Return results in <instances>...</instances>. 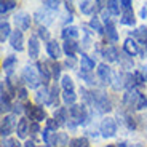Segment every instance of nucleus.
Instances as JSON below:
<instances>
[{
	"label": "nucleus",
	"mask_w": 147,
	"mask_h": 147,
	"mask_svg": "<svg viewBox=\"0 0 147 147\" xmlns=\"http://www.w3.org/2000/svg\"><path fill=\"white\" fill-rule=\"evenodd\" d=\"M22 80L29 85L30 88H37L40 85V75H38V70L34 69L30 66H26L22 70Z\"/></svg>",
	"instance_id": "f257e3e1"
},
{
	"label": "nucleus",
	"mask_w": 147,
	"mask_h": 147,
	"mask_svg": "<svg viewBox=\"0 0 147 147\" xmlns=\"http://www.w3.org/2000/svg\"><path fill=\"white\" fill-rule=\"evenodd\" d=\"M69 115L74 120V126L80 125V123H83V121L86 120V110H85L83 106H75V104L70 106L69 107Z\"/></svg>",
	"instance_id": "f03ea898"
},
{
	"label": "nucleus",
	"mask_w": 147,
	"mask_h": 147,
	"mask_svg": "<svg viewBox=\"0 0 147 147\" xmlns=\"http://www.w3.org/2000/svg\"><path fill=\"white\" fill-rule=\"evenodd\" d=\"M115 133H117V123H115V120L110 117L104 118L101 121V134L104 138H112V136H115Z\"/></svg>",
	"instance_id": "7ed1b4c3"
},
{
	"label": "nucleus",
	"mask_w": 147,
	"mask_h": 147,
	"mask_svg": "<svg viewBox=\"0 0 147 147\" xmlns=\"http://www.w3.org/2000/svg\"><path fill=\"white\" fill-rule=\"evenodd\" d=\"M26 114H27V117H29L30 120L37 121V123L47 118V114H45L43 107L32 106V104H27V106H26Z\"/></svg>",
	"instance_id": "20e7f679"
},
{
	"label": "nucleus",
	"mask_w": 147,
	"mask_h": 147,
	"mask_svg": "<svg viewBox=\"0 0 147 147\" xmlns=\"http://www.w3.org/2000/svg\"><path fill=\"white\" fill-rule=\"evenodd\" d=\"M93 102L96 104V107L101 110V112H107L110 110V101L107 99V96L104 93H93Z\"/></svg>",
	"instance_id": "39448f33"
},
{
	"label": "nucleus",
	"mask_w": 147,
	"mask_h": 147,
	"mask_svg": "<svg viewBox=\"0 0 147 147\" xmlns=\"http://www.w3.org/2000/svg\"><path fill=\"white\" fill-rule=\"evenodd\" d=\"M15 24L16 27H18L19 30H27L30 27V15H27V13H18V15L15 16Z\"/></svg>",
	"instance_id": "423d86ee"
},
{
	"label": "nucleus",
	"mask_w": 147,
	"mask_h": 147,
	"mask_svg": "<svg viewBox=\"0 0 147 147\" xmlns=\"http://www.w3.org/2000/svg\"><path fill=\"white\" fill-rule=\"evenodd\" d=\"M16 120L13 115H5L3 120H2V128H0V133H2V136H8L11 131H13V126H15Z\"/></svg>",
	"instance_id": "0eeeda50"
},
{
	"label": "nucleus",
	"mask_w": 147,
	"mask_h": 147,
	"mask_svg": "<svg viewBox=\"0 0 147 147\" xmlns=\"http://www.w3.org/2000/svg\"><path fill=\"white\" fill-rule=\"evenodd\" d=\"M10 43L15 50L22 51V48H24V45H22L24 43V37H22V32L19 29L13 30V34H11V37H10Z\"/></svg>",
	"instance_id": "6e6552de"
},
{
	"label": "nucleus",
	"mask_w": 147,
	"mask_h": 147,
	"mask_svg": "<svg viewBox=\"0 0 147 147\" xmlns=\"http://www.w3.org/2000/svg\"><path fill=\"white\" fill-rule=\"evenodd\" d=\"M139 98H141V93H138L136 90H128L126 94L123 96V104L128 107H134L136 109V104L139 101Z\"/></svg>",
	"instance_id": "1a4fd4ad"
},
{
	"label": "nucleus",
	"mask_w": 147,
	"mask_h": 147,
	"mask_svg": "<svg viewBox=\"0 0 147 147\" xmlns=\"http://www.w3.org/2000/svg\"><path fill=\"white\" fill-rule=\"evenodd\" d=\"M98 77H99L104 83H110L112 78H114V75H112V70H110V67L107 66V64H99V66H98Z\"/></svg>",
	"instance_id": "9d476101"
},
{
	"label": "nucleus",
	"mask_w": 147,
	"mask_h": 147,
	"mask_svg": "<svg viewBox=\"0 0 147 147\" xmlns=\"http://www.w3.org/2000/svg\"><path fill=\"white\" fill-rule=\"evenodd\" d=\"M123 50H125V53L126 55H129V56H136V55H139V47H138V43H136V40H133V38H126L125 40V43H123Z\"/></svg>",
	"instance_id": "9b49d317"
},
{
	"label": "nucleus",
	"mask_w": 147,
	"mask_h": 147,
	"mask_svg": "<svg viewBox=\"0 0 147 147\" xmlns=\"http://www.w3.org/2000/svg\"><path fill=\"white\" fill-rule=\"evenodd\" d=\"M10 96L11 94H8L7 91L3 90V83H2V86H0V106H2V112H7V110H10L11 107V102H10Z\"/></svg>",
	"instance_id": "f8f14e48"
},
{
	"label": "nucleus",
	"mask_w": 147,
	"mask_h": 147,
	"mask_svg": "<svg viewBox=\"0 0 147 147\" xmlns=\"http://www.w3.org/2000/svg\"><path fill=\"white\" fill-rule=\"evenodd\" d=\"M38 53H40V43H38V38L34 35L29 38V56L32 59H37Z\"/></svg>",
	"instance_id": "ddd939ff"
},
{
	"label": "nucleus",
	"mask_w": 147,
	"mask_h": 147,
	"mask_svg": "<svg viewBox=\"0 0 147 147\" xmlns=\"http://www.w3.org/2000/svg\"><path fill=\"white\" fill-rule=\"evenodd\" d=\"M47 51H48V55H50L51 59H58L59 56H61V47H59L58 42L50 40L47 43Z\"/></svg>",
	"instance_id": "4468645a"
},
{
	"label": "nucleus",
	"mask_w": 147,
	"mask_h": 147,
	"mask_svg": "<svg viewBox=\"0 0 147 147\" xmlns=\"http://www.w3.org/2000/svg\"><path fill=\"white\" fill-rule=\"evenodd\" d=\"M29 121H27V118H21V120L16 123V134H18V138H26L27 133H29Z\"/></svg>",
	"instance_id": "2eb2a0df"
},
{
	"label": "nucleus",
	"mask_w": 147,
	"mask_h": 147,
	"mask_svg": "<svg viewBox=\"0 0 147 147\" xmlns=\"http://www.w3.org/2000/svg\"><path fill=\"white\" fill-rule=\"evenodd\" d=\"M102 58L107 59L109 63H114V61H117V59H118V51H117V48L112 47V45L106 47V48L102 50Z\"/></svg>",
	"instance_id": "dca6fc26"
},
{
	"label": "nucleus",
	"mask_w": 147,
	"mask_h": 147,
	"mask_svg": "<svg viewBox=\"0 0 147 147\" xmlns=\"http://www.w3.org/2000/svg\"><path fill=\"white\" fill-rule=\"evenodd\" d=\"M63 50L69 58H75V51L78 50V45L75 40H66L63 45Z\"/></svg>",
	"instance_id": "f3484780"
},
{
	"label": "nucleus",
	"mask_w": 147,
	"mask_h": 147,
	"mask_svg": "<svg viewBox=\"0 0 147 147\" xmlns=\"http://www.w3.org/2000/svg\"><path fill=\"white\" fill-rule=\"evenodd\" d=\"M37 70H38V75H40V78L43 80V83H47V82L51 78V72L48 69L47 63H37Z\"/></svg>",
	"instance_id": "a211bd4d"
},
{
	"label": "nucleus",
	"mask_w": 147,
	"mask_h": 147,
	"mask_svg": "<svg viewBox=\"0 0 147 147\" xmlns=\"http://www.w3.org/2000/svg\"><path fill=\"white\" fill-rule=\"evenodd\" d=\"M121 24H126V26H134V22H136V19H134V13H133V8H128V10H123V13H121Z\"/></svg>",
	"instance_id": "6ab92c4d"
},
{
	"label": "nucleus",
	"mask_w": 147,
	"mask_h": 147,
	"mask_svg": "<svg viewBox=\"0 0 147 147\" xmlns=\"http://www.w3.org/2000/svg\"><path fill=\"white\" fill-rule=\"evenodd\" d=\"M80 64H82V70H83V72H91V70L94 69V61H93L88 55H82Z\"/></svg>",
	"instance_id": "aec40b11"
},
{
	"label": "nucleus",
	"mask_w": 147,
	"mask_h": 147,
	"mask_svg": "<svg viewBox=\"0 0 147 147\" xmlns=\"http://www.w3.org/2000/svg\"><path fill=\"white\" fill-rule=\"evenodd\" d=\"M11 34L13 32H11V29H10V22L2 21V24H0V42L3 43L8 37H11Z\"/></svg>",
	"instance_id": "412c9836"
},
{
	"label": "nucleus",
	"mask_w": 147,
	"mask_h": 147,
	"mask_svg": "<svg viewBox=\"0 0 147 147\" xmlns=\"http://www.w3.org/2000/svg\"><path fill=\"white\" fill-rule=\"evenodd\" d=\"M55 120L58 121L59 125H66V120H69V118H67V109L66 107H59V109H56Z\"/></svg>",
	"instance_id": "4be33fe9"
},
{
	"label": "nucleus",
	"mask_w": 147,
	"mask_h": 147,
	"mask_svg": "<svg viewBox=\"0 0 147 147\" xmlns=\"http://www.w3.org/2000/svg\"><path fill=\"white\" fill-rule=\"evenodd\" d=\"M78 37V29L74 26H69V27H64L63 29V38L66 40H74Z\"/></svg>",
	"instance_id": "5701e85b"
},
{
	"label": "nucleus",
	"mask_w": 147,
	"mask_h": 147,
	"mask_svg": "<svg viewBox=\"0 0 147 147\" xmlns=\"http://www.w3.org/2000/svg\"><path fill=\"white\" fill-rule=\"evenodd\" d=\"M35 99L38 101V102H45V104H48V99H50V91H48V88L47 86H42L38 91H37V94H35Z\"/></svg>",
	"instance_id": "b1692460"
},
{
	"label": "nucleus",
	"mask_w": 147,
	"mask_h": 147,
	"mask_svg": "<svg viewBox=\"0 0 147 147\" xmlns=\"http://www.w3.org/2000/svg\"><path fill=\"white\" fill-rule=\"evenodd\" d=\"M104 32L107 34V37H109L112 42H117V40H118V34H117V30H115V26L112 24V22H106Z\"/></svg>",
	"instance_id": "393cba45"
},
{
	"label": "nucleus",
	"mask_w": 147,
	"mask_h": 147,
	"mask_svg": "<svg viewBox=\"0 0 147 147\" xmlns=\"http://www.w3.org/2000/svg\"><path fill=\"white\" fill-rule=\"evenodd\" d=\"M58 96H59L58 85H53L51 90H50V99H48V106H58Z\"/></svg>",
	"instance_id": "a878e982"
},
{
	"label": "nucleus",
	"mask_w": 147,
	"mask_h": 147,
	"mask_svg": "<svg viewBox=\"0 0 147 147\" xmlns=\"http://www.w3.org/2000/svg\"><path fill=\"white\" fill-rule=\"evenodd\" d=\"M16 7V2L15 0H2L0 2V13H2V16L7 13V11H10L11 8Z\"/></svg>",
	"instance_id": "bb28decb"
},
{
	"label": "nucleus",
	"mask_w": 147,
	"mask_h": 147,
	"mask_svg": "<svg viewBox=\"0 0 147 147\" xmlns=\"http://www.w3.org/2000/svg\"><path fill=\"white\" fill-rule=\"evenodd\" d=\"M107 10L112 13V15H120V2H115V0H109L107 2Z\"/></svg>",
	"instance_id": "cd10ccee"
},
{
	"label": "nucleus",
	"mask_w": 147,
	"mask_h": 147,
	"mask_svg": "<svg viewBox=\"0 0 147 147\" xmlns=\"http://www.w3.org/2000/svg\"><path fill=\"white\" fill-rule=\"evenodd\" d=\"M80 10H82V13H85V15H91L93 10H94V3H93V2H88V0L80 2Z\"/></svg>",
	"instance_id": "c85d7f7f"
},
{
	"label": "nucleus",
	"mask_w": 147,
	"mask_h": 147,
	"mask_svg": "<svg viewBox=\"0 0 147 147\" xmlns=\"http://www.w3.org/2000/svg\"><path fill=\"white\" fill-rule=\"evenodd\" d=\"M61 85H63L64 91H74V82L69 75H64V77L61 78Z\"/></svg>",
	"instance_id": "c756f323"
},
{
	"label": "nucleus",
	"mask_w": 147,
	"mask_h": 147,
	"mask_svg": "<svg viewBox=\"0 0 147 147\" xmlns=\"http://www.w3.org/2000/svg\"><path fill=\"white\" fill-rule=\"evenodd\" d=\"M133 35L136 37V38H139L141 42H144V45H146V42H147V29L146 27H138V29L133 32Z\"/></svg>",
	"instance_id": "7c9ffc66"
},
{
	"label": "nucleus",
	"mask_w": 147,
	"mask_h": 147,
	"mask_svg": "<svg viewBox=\"0 0 147 147\" xmlns=\"http://www.w3.org/2000/svg\"><path fill=\"white\" fill-rule=\"evenodd\" d=\"M90 27L91 29H94L98 34H102L104 32V27H102V24H101V21H99V18H91V21H90Z\"/></svg>",
	"instance_id": "2f4dec72"
},
{
	"label": "nucleus",
	"mask_w": 147,
	"mask_h": 147,
	"mask_svg": "<svg viewBox=\"0 0 147 147\" xmlns=\"http://www.w3.org/2000/svg\"><path fill=\"white\" fill-rule=\"evenodd\" d=\"M75 99H77V94H75L74 91H64V93H63V101H64L66 104H70V106H74Z\"/></svg>",
	"instance_id": "473e14b6"
},
{
	"label": "nucleus",
	"mask_w": 147,
	"mask_h": 147,
	"mask_svg": "<svg viewBox=\"0 0 147 147\" xmlns=\"http://www.w3.org/2000/svg\"><path fill=\"white\" fill-rule=\"evenodd\" d=\"M48 67H50L51 77L55 78V80H58V78H59V75H61V66H59L58 63H51V64H48Z\"/></svg>",
	"instance_id": "72a5a7b5"
},
{
	"label": "nucleus",
	"mask_w": 147,
	"mask_h": 147,
	"mask_svg": "<svg viewBox=\"0 0 147 147\" xmlns=\"http://www.w3.org/2000/svg\"><path fill=\"white\" fill-rule=\"evenodd\" d=\"M70 147H88V139L86 138H75L70 141Z\"/></svg>",
	"instance_id": "f704fd0d"
},
{
	"label": "nucleus",
	"mask_w": 147,
	"mask_h": 147,
	"mask_svg": "<svg viewBox=\"0 0 147 147\" xmlns=\"http://www.w3.org/2000/svg\"><path fill=\"white\" fill-rule=\"evenodd\" d=\"M15 64H16V58H15V56H8V58L3 61L2 67H3L7 72H11V69H13V66H15Z\"/></svg>",
	"instance_id": "c9c22d12"
},
{
	"label": "nucleus",
	"mask_w": 147,
	"mask_h": 147,
	"mask_svg": "<svg viewBox=\"0 0 147 147\" xmlns=\"http://www.w3.org/2000/svg\"><path fill=\"white\" fill-rule=\"evenodd\" d=\"M59 126H61V125H59L55 118H48V120H47V128L50 129V131H55L56 133V129H58Z\"/></svg>",
	"instance_id": "e433bc0d"
},
{
	"label": "nucleus",
	"mask_w": 147,
	"mask_h": 147,
	"mask_svg": "<svg viewBox=\"0 0 147 147\" xmlns=\"http://www.w3.org/2000/svg\"><path fill=\"white\" fill-rule=\"evenodd\" d=\"M42 5H43V8H48V10H58L59 2H55V0H45Z\"/></svg>",
	"instance_id": "4c0bfd02"
},
{
	"label": "nucleus",
	"mask_w": 147,
	"mask_h": 147,
	"mask_svg": "<svg viewBox=\"0 0 147 147\" xmlns=\"http://www.w3.org/2000/svg\"><path fill=\"white\" fill-rule=\"evenodd\" d=\"M146 107H147V98L144 94H141L139 101H138V104H136V109L138 110H142V109H146Z\"/></svg>",
	"instance_id": "58836bf2"
},
{
	"label": "nucleus",
	"mask_w": 147,
	"mask_h": 147,
	"mask_svg": "<svg viewBox=\"0 0 147 147\" xmlns=\"http://www.w3.org/2000/svg\"><path fill=\"white\" fill-rule=\"evenodd\" d=\"M38 37H40V38H43V40H48V38H50V32L47 30V27H45V26L38 27Z\"/></svg>",
	"instance_id": "ea45409f"
},
{
	"label": "nucleus",
	"mask_w": 147,
	"mask_h": 147,
	"mask_svg": "<svg viewBox=\"0 0 147 147\" xmlns=\"http://www.w3.org/2000/svg\"><path fill=\"white\" fill-rule=\"evenodd\" d=\"M133 75H134V82H136V85H144L146 83V80H144V77H142V74L141 72H134Z\"/></svg>",
	"instance_id": "a19ab883"
},
{
	"label": "nucleus",
	"mask_w": 147,
	"mask_h": 147,
	"mask_svg": "<svg viewBox=\"0 0 147 147\" xmlns=\"http://www.w3.org/2000/svg\"><path fill=\"white\" fill-rule=\"evenodd\" d=\"M18 96H19V99H27V90L26 88H19L18 90Z\"/></svg>",
	"instance_id": "79ce46f5"
},
{
	"label": "nucleus",
	"mask_w": 147,
	"mask_h": 147,
	"mask_svg": "<svg viewBox=\"0 0 147 147\" xmlns=\"http://www.w3.org/2000/svg\"><path fill=\"white\" fill-rule=\"evenodd\" d=\"M131 2H129V0H121L120 2V7H121V10H128V8H133L131 7Z\"/></svg>",
	"instance_id": "37998d69"
},
{
	"label": "nucleus",
	"mask_w": 147,
	"mask_h": 147,
	"mask_svg": "<svg viewBox=\"0 0 147 147\" xmlns=\"http://www.w3.org/2000/svg\"><path fill=\"white\" fill-rule=\"evenodd\" d=\"M29 129L32 131V134H34V136H35L37 133L40 131V128H38V123H37V121H34L32 125H30V128H29Z\"/></svg>",
	"instance_id": "c03bdc74"
},
{
	"label": "nucleus",
	"mask_w": 147,
	"mask_h": 147,
	"mask_svg": "<svg viewBox=\"0 0 147 147\" xmlns=\"http://www.w3.org/2000/svg\"><path fill=\"white\" fill-rule=\"evenodd\" d=\"M7 144H8V147H22L21 144H19L18 141H15V139H8Z\"/></svg>",
	"instance_id": "a18cd8bd"
},
{
	"label": "nucleus",
	"mask_w": 147,
	"mask_h": 147,
	"mask_svg": "<svg viewBox=\"0 0 147 147\" xmlns=\"http://www.w3.org/2000/svg\"><path fill=\"white\" fill-rule=\"evenodd\" d=\"M13 107H15V112H16V114H21L22 110H26V107H22L21 104H15Z\"/></svg>",
	"instance_id": "49530a36"
},
{
	"label": "nucleus",
	"mask_w": 147,
	"mask_h": 147,
	"mask_svg": "<svg viewBox=\"0 0 147 147\" xmlns=\"http://www.w3.org/2000/svg\"><path fill=\"white\" fill-rule=\"evenodd\" d=\"M126 123H128V126H129V128H134V126H136V123H134V121H133V118L131 117H126Z\"/></svg>",
	"instance_id": "de8ad7c7"
},
{
	"label": "nucleus",
	"mask_w": 147,
	"mask_h": 147,
	"mask_svg": "<svg viewBox=\"0 0 147 147\" xmlns=\"http://www.w3.org/2000/svg\"><path fill=\"white\" fill-rule=\"evenodd\" d=\"M141 18H144V19L147 18V7H142V8H141Z\"/></svg>",
	"instance_id": "09e8293b"
},
{
	"label": "nucleus",
	"mask_w": 147,
	"mask_h": 147,
	"mask_svg": "<svg viewBox=\"0 0 147 147\" xmlns=\"http://www.w3.org/2000/svg\"><path fill=\"white\" fill-rule=\"evenodd\" d=\"M141 74H142L144 80H146V83H147V67H142V69H141Z\"/></svg>",
	"instance_id": "8fccbe9b"
},
{
	"label": "nucleus",
	"mask_w": 147,
	"mask_h": 147,
	"mask_svg": "<svg viewBox=\"0 0 147 147\" xmlns=\"http://www.w3.org/2000/svg\"><path fill=\"white\" fill-rule=\"evenodd\" d=\"M66 8H67V11H72V2H66Z\"/></svg>",
	"instance_id": "3c124183"
},
{
	"label": "nucleus",
	"mask_w": 147,
	"mask_h": 147,
	"mask_svg": "<svg viewBox=\"0 0 147 147\" xmlns=\"http://www.w3.org/2000/svg\"><path fill=\"white\" fill-rule=\"evenodd\" d=\"M24 147H37V146H34V142H32V141H27V142L24 144Z\"/></svg>",
	"instance_id": "603ef678"
},
{
	"label": "nucleus",
	"mask_w": 147,
	"mask_h": 147,
	"mask_svg": "<svg viewBox=\"0 0 147 147\" xmlns=\"http://www.w3.org/2000/svg\"><path fill=\"white\" fill-rule=\"evenodd\" d=\"M118 147H133V146H128L126 142H120V144H118Z\"/></svg>",
	"instance_id": "864d4df0"
},
{
	"label": "nucleus",
	"mask_w": 147,
	"mask_h": 147,
	"mask_svg": "<svg viewBox=\"0 0 147 147\" xmlns=\"http://www.w3.org/2000/svg\"><path fill=\"white\" fill-rule=\"evenodd\" d=\"M107 147H115V146H107Z\"/></svg>",
	"instance_id": "5fc2aeb1"
},
{
	"label": "nucleus",
	"mask_w": 147,
	"mask_h": 147,
	"mask_svg": "<svg viewBox=\"0 0 147 147\" xmlns=\"http://www.w3.org/2000/svg\"><path fill=\"white\" fill-rule=\"evenodd\" d=\"M146 48H147V42H146Z\"/></svg>",
	"instance_id": "6e6d98bb"
},
{
	"label": "nucleus",
	"mask_w": 147,
	"mask_h": 147,
	"mask_svg": "<svg viewBox=\"0 0 147 147\" xmlns=\"http://www.w3.org/2000/svg\"><path fill=\"white\" fill-rule=\"evenodd\" d=\"M37 147H38V146H37Z\"/></svg>",
	"instance_id": "4d7b16f0"
}]
</instances>
